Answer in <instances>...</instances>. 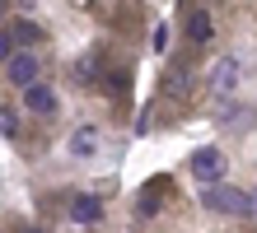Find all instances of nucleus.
Masks as SVG:
<instances>
[{"instance_id":"nucleus-10","label":"nucleus","mask_w":257,"mask_h":233,"mask_svg":"<svg viewBox=\"0 0 257 233\" xmlns=\"http://www.w3.org/2000/svg\"><path fill=\"white\" fill-rule=\"evenodd\" d=\"M5 33H10V38H19V42H38V38H42V28H38V24H28V19H19V24H10Z\"/></svg>"},{"instance_id":"nucleus-9","label":"nucleus","mask_w":257,"mask_h":233,"mask_svg":"<svg viewBox=\"0 0 257 233\" xmlns=\"http://www.w3.org/2000/svg\"><path fill=\"white\" fill-rule=\"evenodd\" d=\"M187 89H192V66H173L169 75H164V93H173V98H183Z\"/></svg>"},{"instance_id":"nucleus-1","label":"nucleus","mask_w":257,"mask_h":233,"mask_svg":"<svg viewBox=\"0 0 257 233\" xmlns=\"http://www.w3.org/2000/svg\"><path fill=\"white\" fill-rule=\"evenodd\" d=\"M238 80H243V56H234V52L220 56L215 66L206 70V89L215 93V98H229V93L238 89Z\"/></svg>"},{"instance_id":"nucleus-13","label":"nucleus","mask_w":257,"mask_h":233,"mask_svg":"<svg viewBox=\"0 0 257 233\" xmlns=\"http://www.w3.org/2000/svg\"><path fill=\"white\" fill-rule=\"evenodd\" d=\"M24 233H38V228H24Z\"/></svg>"},{"instance_id":"nucleus-2","label":"nucleus","mask_w":257,"mask_h":233,"mask_svg":"<svg viewBox=\"0 0 257 233\" xmlns=\"http://www.w3.org/2000/svg\"><path fill=\"white\" fill-rule=\"evenodd\" d=\"M201 205L210 214H248V196L238 191V186L220 182V186H201Z\"/></svg>"},{"instance_id":"nucleus-7","label":"nucleus","mask_w":257,"mask_h":233,"mask_svg":"<svg viewBox=\"0 0 257 233\" xmlns=\"http://www.w3.org/2000/svg\"><path fill=\"white\" fill-rule=\"evenodd\" d=\"M24 107H33L38 117H47V112H56V89H47V84H33L24 93Z\"/></svg>"},{"instance_id":"nucleus-11","label":"nucleus","mask_w":257,"mask_h":233,"mask_svg":"<svg viewBox=\"0 0 257 233\" xmlns=\"http://www.w3.org/2000/svg\"><path fill=\"white\" fill-rule=\"evenodd\" d=\"M0 131H5V140H19V121H14V112H10V107L0 112Z\"/></svg>"},{"instance_id":"nucleus-5","label":"nucleus","mask_w":257,"mask_h":233,"mask_svg":"<svg viewBox=\"0 0 257 233\" xmlns=\"http://www.w3.org/2000/svg\"><path fill=\"white\" fill-rule=\"evenodd\" d=\"M183 33H187L192 42H210V38H215L210 10H201V5H187V10H183Z\"/></svg>"},{"instance_id":"nucleus-12","label":"nucleus","mask_w":257,"mask_h":233,"mask_svg":"<svg viewBox=\"0 0 257 233\" xmlns=\"http://www.w3.org/2000/svg\"><path fill=\"white\" fill-rule=\"evenodd\" d=\"M248 214H257V191H252V196H248Z\"/></svg>"},{"instance_id":"nucleus-8","label":"nucleus","mask_w":257,"mask_h":233,"mask_svg":"<svg viewBox=\"0 0 257 233\" xmlns=\"http://www.w3.org/2000/svg\"><path fill=\"white\" fill-rule=\"evenodd\" d=\"M98 126H80V131H75L70 135V154H75V159H89V154H98Z\"/></svg>"},{"instance_id":"nucleus-4","label":"nucleus","mask_w":257,"mask_h":233,"mask_svg":"<svg viewBox=\"0 0 257 233\" xmlns=\"http://www.w3.org/2000/svg\"><path fill=\"white\" fill-rule=\"evenodd\" d=\"M5 80H10L14 89H24V93H28V89L38 84V61L28 56V52H19V56H10V61H5Z\"/></svg>"},{"instance_id":"nucleus-3","label":"nucleus","mask_w":257,"mask_h":233,"mask_svg":"<svg viewBox=\"0 0 257 233\" xmlns=\"http://www.w3.org/2000/svg\"><path fill=\"white\" fill-rule=\"evenodd\" d=\"M192 173H196V182L201 186H220V177H224V154L220 149H196L192 154Z\"/></svg>"},{"instance_id":"nucleus-6","label":"nucleus","mask_w":257,"mask_h":233,"mask_svg":"<svg viewBox=\"0 0 257 233\" xmlns=\"http://www.w3.org/2000/svg\"><path fill=\"white\" fill-rule=\"evenodd\" d=\"M70 219H75V224H98V219H103V200L75 196V200H70Z\"/></svg>"}]
</instances>
